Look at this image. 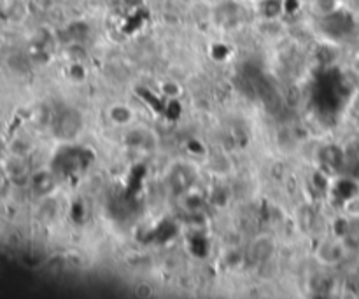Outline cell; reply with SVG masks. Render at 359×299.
<instances>
[{
	"mask_svg": "<svg viewBox=\"0 0 359 299\" xmlns=\"http://www.w3.org/2000/svg\"><path fill=\"white\" fill-rule=\"evenodd\" d=\"M11 175H9L8 167L4 163H0V200H4L9 193V187H11Z\"/></svg>",
	"mask_w": 359,
	"mask_h": 299,
	"instance_id": "cell-1",
	"label": "cell"
},
{
	"mask_svg": "<svg viewBox=\"0 0 359 299\" xmlns=\"http://www.w3.org/2000/svg\"><path fill=\"white\" fill-rule=\"evenodd\" d=\"M316 9L319 11V14H332L336 11V0H314Z\"/></svg>",
	"mask_w": 359,
	"mask_h": 299,
	"instance_id": "cell-3",
	"label": "cell"
},
{
	"mask_svg": "<svg viewBox=\"0 0 359 299\" xmlns=\"http://www.w3.org/2000/svg\"><path fill=\"white\" fill-rule=\"evenodd\" d=\"M281 0H262L259 2V9H262L263 14H266L268 18H273L281 12Z\"/></svg>",
	"mask_w": 359,
	"mask_h": 299,
	"instance_id": "cell-2",
	"label": "cell"
}]
</instances>
